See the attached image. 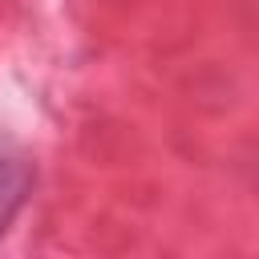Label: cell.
Returning a JSON list of instances; mask_svg holds the SVG:
<instances>
[{"label": "cell", "instance_id": "obj_1", "mask_svg": "<svg viewBox=\"0 0 259 259\" xmlns=\"http://www.w3.org/2000/svg\"><path fill=\"white\" fill-rule=\"evenodd\" d=\"M28 190H32V162L12 138L0 134V235L8 231L16 210L24 206Z\"/></svg>", "mask_w": 259, "mask_h": 259}]
</instances>
